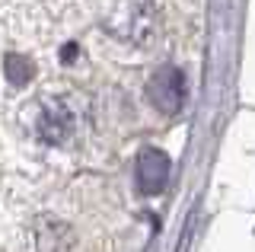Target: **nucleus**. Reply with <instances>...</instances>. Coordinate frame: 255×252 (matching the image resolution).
<instances>
[{
	"label": "nucleus",
	"mask_w": 255,
	"mask_h": 252,
	"mask_svg": "<svg viewBox=\"0 0 255 252\" xmlns=\"http://www.w3.org/2000/svg\"><path fill=\"white\" fill-rule=\"evenodd\" d=\"M6 74H10V80L16 86H22V83H26V77L32 74V67L22 58H16V54H13V58H6Z\"/></svg>",
	"instance_id": "nucleus-5"
},
{
	"label": "nucleus",
	"mask_w": 255,
	"mask_h": 252,
	"mask_svg": "<svg viewBox=\"0 0 255 252\" xmlns=\"http://www.w3.org/2000/svg\"><path fill=\"white\" fill-rule=\"evenodd\" d=\"M169 156L156 147H143L140 156H137V188L143 195H159L169 182Z\"/></svg>",
	"instance_id": "nucleus-3"
},
{
	"label": "nucleus",
	"mask_w": 255,
	"mask_h": 252,
	"mask_svg": "<svg viewBox=\"0 0 255 252\" xmlns=\"http://www.w3.org/2000/svg\"><path fill=\"white\" fill-rule=\"evenodd\" d=\"M70 131H74V115L67 112V106L51 102L48 109H42V115H38V134L48 144H64Z\"/></svg>",
	"instance_id": "nucleus-4"
},
{
	"label": "nucleus",
	"mask_w": 255,
	"mask_h": 252,
	"mask_svg": "<svg viewBox=\"0 0 255 252\" xmlns=\"http://www.w3.org/2000/svg\"><path fill=\"white\" fill-rule=\"evenodd\" d=\"M147 96H150V102H153V106H156L163 115L182 112L185 96H188L185 74H182L179 67H172V64L153 70V77H150V83H147Z\"/></svg>",
	"instance_id": "nucleus-2"
},
{
	"label": "nucleus",
	"mask_w": 255,
	"mask_h": 252,
	"mask_svg": "<svg viewBox=\"0 0 255 252\" xmlns=\"http://www.w3.org/2000/svg\"><path fill=\"white\" fill-rule=\"evenodd\" d=\"M106 26L122 42L147 45L156 29V3L153 0H115Z\"/></svg>",
	"instance_id": "nucleus-1"
}]
</instances>
